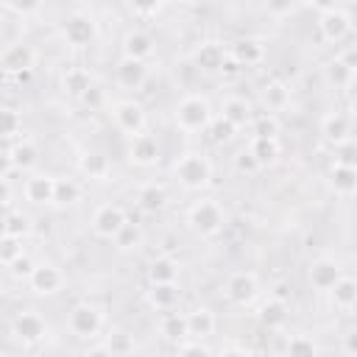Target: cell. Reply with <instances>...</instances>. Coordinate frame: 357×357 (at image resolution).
I'll list each match as a JSON object with an SVG mask.
<instances>
[{"label":"cell","mask_w":357,"mask_h":357,"mask_svg":"<svg viewBox=\"0 0 357 357\" xmlns=\"http://www.w3.org/2000/svg\"><path fill=\"white\" fill-rule=\"evenodd\" d=\"M81 170H84L89 178H103V176L109 173V159H106L103 153L92 151V153H86V156L81 159Z\"/></svg>","instance_id":"cell-28"},{"label":"cell","mask_w":357,"mask_h":357,"mask_svg":"<svg viewBox=\"0 0 357 357\" xmlns=\"http://www.w3.org/2000/svg\"><path fill=\"white\" fill-rule=\"evenodd\" d=\"M262 321L268 324V326H279L282 321H284V304L282 301H268L265 307H262Z\"/></svg>","instance_id":"cell-38"},{"label":"cell","mask_w":357,"mask_h":357,"mask_svg":"<svg viewBox=\"0 0 357 357\" xmlns=\"http://www.w3.org/2000/svg\"><path fill=\"white\" fill-rule=\"evenodd\" d=\"M20 126H22V120L14 109H0V137H17Z\"/></svg>","instance_id":"cell-37"},{"label":"cell","mask_w":357,"mask_h":357,"mask_svg":"<svg viewBox=\"0 0 357 357\" xmlns=\"http://www.w3.org/2000/svg\"><path fill=\"white\" fill-rule=\"evenodd\" d=\"M28 282H31V287L36 290V293H59L61 290V284H64V273L56 268V265H50V262H45V265H33V271L28 273Z\"/></svg>","instance_id":"cell-9"},{"label":"cell","mask_w":357,"mask_h":357,"mask_svg":"<svg viewBox=\"0 0 357 357\" xmlns=\"http://www.w3.org/2000/svg\"><path fill=\"white\" fill-rule=\"evenodd\" d=\"M45 332H47V326H45V321H42L36 312H22V315H17V321H14V335H17L20 340H25V343L42 340Z\"/></svg>","instance_id":"cell-12"},{"label":"cell","mask_w":357,"mask_h":357,"mask_svg":"<svg viewBox=\"0 0 357 357\" xmlns=\"http://www.w3.org/2000/svg\"><path fill=\"white\" fill-rule=\"evenodd\" d=\"M123 53H126V59L145 61V59L153 53V39H151L145 31H131V33H126V39H123Z\"/></svg>","instance_id":"cell-14"},{"label":"cell","mask_w":357,"mask_h":357,"mask_svg":"<svg viewBox=\"0 0 357 357\" xmlns=\"http://www.w3.org/2000/svg\"><path fill=\"white\" fill-rule=\"evenodd\" d=\"M287 98H290V95H287V86L279 84V81H271V84L262 86V103H265L268 112L284 109V106H287Z\"/></svg>","instance_id":"cell-22"},{"label":"cell","mask_w":357,"mask_h":357,"mask_svg":"<svg viewBox=\"0 0 357 357\" xmlns=\"http://www.w3.org/2000/svg\"><path fill=\"white\" fill-rule=\"evenodd\" d=\"M67 324H70L73 335H78V337H92V335L100 332V326H103V315H100V310L92 307V304H78V307H73Z\"/></svg>","instance_id":"cell-5"},{"label":"cell","mask_w":357,"mask_h":357,"mask_svg":"<svg viewBox=\"0 0 357 357\" xmlns=\"http://www.w3.org/2000/svg\"><path fill=\"white\" fill-rule=\"evenodd\" d=\"M176 301H178V287H176V282H170V284H153V290H151V304H153V307L170 312Z\"/></svg>","instance_id":"cell-24"},{"label":"cell","mask_w":357,"mask_h":357,"mask_svg":"<svg viewBox=\"0 0 357 357\" xmlns=\"http://www.w3.org/2000/svg\"><path fill=\"white\" fill-rule=\"evenodd\" d=\"M98 28H95V20L92 17H84V14H75L64 22V39L73 45V47H84L95 39Z\"/></svg>","instance_id":"cell-10"},{"label":"cell","mask_w":357,"mask_h":357,"mask_svg":"<svg viewBox=\"0 0 357 357\" xmlns=\"http://www.w3.org/2000/svg\"><path fill=\"white\" fill-rule=\"evenodd\" d=\"M321 36L326 42H340L349 31H351V17L340 8V6H324L321 8V20H318Z\"/></svg>","instance_id":"cell-4"},{"label":"cell","mask_w":357,"mask_h":357,"mask_svg":"<svg viewBox=\"0 0 357 357\" xmlns=\"http://www.w3.org/2000/svg\"><path fill=\"white\" fill-rule=\"evenodd\" d=\"M257 137H265V139H276V117L273 114H262L257 117Z\"/></svg>","instance_id":"cell-39"},{"label":"cell","mask_w":357,"mask_h":357,"mask_svg":"<svg viewBox=\"0 0 357 357\" xmlns=\"http://www.w3.org/2000/svg\"><path fill=\"white\" fill-rule=\"evenodd\" d=\"M162 335H167V337H184L187 335V318L184 315H178V312H165V318H162Z\"/></svg>","instance_id":"cell-32"},{"label":"cell","mask_w":357,"mask_h":357,"mask_svg":"<svg viewBox=\"0 0 357 357\" xmlns=\"http://www.w3.org/2000/svg\"><path fill=\"white\" fill-rule=\"evenodd\" d=\"M187 220L195 231L201 234H215L220 226H223V212L215 201H195L187 212Z\"/></svg>","instance_id":"cell-3"},{"label":"cell","mask_w":357,"mask_h":357,"mask_svg":"<svg viewBox=\"0 0 357 357\" xmlns=\"http://www.w3.org/2000/svg\"><path fill=\"white\" fill-rule=\"evenodd\" d=\"M173 173L187 190H201L212 176V165H209V159L204 153H184L173 165Z\"/></svg>","instance_id":"cell-2"},{"label":"cell","mask_w":357,"mask_h":357,"mask_svg":"<svg viewBox=\"0 0 357 357\" xmlns=\"http://www.w3.org/2000/svg\"><path fill=\"white\" fill-rule=\"evenodd\" d=\"M340 279V271H337V262L332 259H318L312 268H310V282L318 287V290H332V284Z\"/></svg>","instance_id":"cell-19"},{"label":"cell","mask_w":357,"mask_h":357,"mask_svg":"<svg viewBox=\"0 0 357 357\" xmlns=\"http://www.w3.org/2000/svg\"><path fill=\"white\" fill-rule=\"evenodd\" d=\"M192 61H195V67H201V70H218V67H223V61H226V50H223L218 42H204V45L192 53Z\"/></svg>","instance_id":"cell-18"},{"label":"cell","mask_w":357,"mask_h":357,"mask_svg":"<svg viewBox=\"0 0 357 357\" xmlns=\"http://www.w3.org/2000/svg\"><path fill=\"white\" fill-rule=\"evenodd\" d=\"M148 78V67L145 61H134V59H126L117 64V81L126 86V89H137L142 86V81Z\"/></svg>","instance_id":"cell-16"},{"label":"cell","mask_w":357,"mask_h":357,"mask_svg":"<svg viewBox=\"0 0 357 357\" xmlns=\"http://www.w3.org/2000/svg\"><path fill=\"white\" fill-rule=\"evenodd\" d=\"M176 276H178V268H176L173 259H156V262L151 265V279H153V284H170V282H176Z\"/></svg>","instance_id":"cell-29"},{"label":"cell","mask_w":357,"mask_h":357,"mask_svg":"<svg viewBox=\"0 0 357 357\" xmlns=\"http://www.w3.org/2000/svg\"><path fill=\"white\" fill-rule=\"evenodd\" d=\"M53 192H56V178L53 176H31L25 178V198L33 201V204H45V201H53Z\"/></svg>","instance_id":"cell-15"},{"label":"cell","mask_w":357,"mask_h":357,"mask_svg":"<svg viewBox=\"0 0 357 357\" xmlns=\"http://www.w3.org/2000/svg\"><path fill=\"white\" fill-rule=\"evenodd\" d=\"M229 56H231L237 64H257V61H262L265 47H262V42H257V39H240V42L229 50Z\"/></svg>","instance_id":"cell-21"},{"label":"cell","mask_w":357,"mask_h":357,"mask_svg":"<svg viewBox=\"0 0 357 357\" xmlns=\"http://www.w3.org/2000/svg\"><path fill=\"white\" fill-rule=\"evenodd\" d=\"M128 220H126V212L120 209V206H114V204H103L100 209H95V215H92V229H95V234H100V237H117V231L126 226Z\"/></svg>","instance_id":"cell-7"},{"label":"cell","mask_w":357,"mask_h":357,"mask_svg":"<svg viewBox=\"0 0 357 357\" xmlns=\"http://www.w3.org/2000/svg\"><path fill=\"white\" fill-rule=\"evenodd\" d=\"M220 357H248V351H243V349H237V346H229V349L220 351Z\"/></svg>","instance_id":"cell-43"},{"label":"cell","mask_w":357,"mask_h":357,"mask_svg":"<svg viewBox=\"0 0 357 357\" xmlns=\"http://www.w3.org/2000/svg\"><path fill=\"white\" fill-rule=\"evenodd\" d=\"M178 357H209V351L201 343H184L178 349Z\"/></svg>","instance_id":"cell-40"},{"label":"cell","mask_w":357,"mask_h":357,"mask_svg":"<svg viewBox=\"0 0 357 357\" xmlns=\"http://www.w3.org/2000/svg\"><path fill=\"white\" fill-rule=\"evenodd\" d=\"M220 112H223L220 120H226L231 128H240V126L251 123V103L245 98H226Z\"/></svg>","instance_id":"cell-17"},{"label":"cell","mask_w":357,"mask_h":357,"mask_svg":"<svg viewBox=\"0 0 357 357\" xmlns=\"http://www.w3.org/2000/svg\"><path fill=\"white\" fill-rule=\"evenodd\" d=\"M165 201H167V195H165V190L156 187V184H148V187H142V192H139L142 209H159V206H165Z\"/></svg>","instance_id":"cell-36"},{"label":"cell","mask_w":357,"mask_h":357,"mask_svg":"<svg viewBox=\"0 0 357 357\" xmlns=\"http://www.w3.org/2000/svg\"><path fill=\"white\" fill-rule=\"evenodd\" d=\"M33 61H36V53L25 42H14V45L3 47V53H0V70H6V73H25L33 67Z\"/></svg>","instance_id":"cell-6"},{"label":"cell","mask_w":357,"mask_h":357,"mask_svg":"<svg viewBox=\"0 0 357 357\" xmlns=\"http://www.w3.org/2000/svg\"><path fill=\"white\" fill-rule=\"evenodd\" d=\"M212 123V109L201 95H187L176 103V126L184 131H201L209 128Z\"/></svg>","instance_id":"cell-1"},{"label":"cell","mask_w":357,"mask_h":357,"mask_svg":"<svg viewBox=\"0 0 357 357\" xmlns=\"http://www.w3.org/2000/svg\"><path fill=\"white\" fill-rule=\"evenodd\" d=\"M128 156H131V162H137V165H151V162L159 159V145H156V139H153L151 134L142 131V134L131 137Z\"/></svg>","instance_id":"cell-13"},{"label":"cell","mask_w":357,"mask_h":357,"mask_svg":"<svg viewBox=\"0 0 357 357\" xmlns=\"http://www.w3.org/2000/svg\"><path fill=\"white\" fill-rule=\"evenodd\" d=\"M248 153L254 156V162H257V165H265V162H271V159L279 153V145H276V139L254 137V139H251V148H248Z\"/></svg>","instance_id":"cell-25"},{"label":"cell","mask_w":357,"mask_h":357,"mask_svg":"<svg viewBox=\"0 0 357 357\" xmlns=\"http://www.w3.org/2000/svg\"><path fill=\"white\" fill-rule=\"evenodd\" d=\"M332 178H335V190L340 195H351V190H354V170L349 165H337Z\"/></svg>","instance_id":"cell-35"},{"label":"cell","mask_w":357,"mask_h":357,"mask_svg":"<svg viewBox=\"0 0 357 357\" xmlns=\"http://www.w3.org/2000/svg\"><path fill=\"white\" fill-rule=\"evenodd\" d=\"M8 156H11V165H14V167H31V165L36 162V148H33V142L22 139L20 145H14V148L8 151Z\"/></svg>","instance_id":"cell-31"},{"label":"cell","mask_w":357,"mask_h":357,"mask_svg":"<svg viewBox=\"0 0 357 357\" xmlns=\"http://www.w3.org/2000/svg\"><path fill=\"white\" fill-rule=\"evenodd\" d=\"M3 14H6V6H3V3H0V17H3Z\"/></svg>","instance_id":"cell-44"},{"label":"cell","mask_w":357,"mask_h":357,"mask_svg":"<svg viewBox=\"0 0 357 357\" xmlns=\"http://www.w3.org/2000/svg\"><path fill=\"white\" fill-rule=\"evenodd\" d=\"M184 318H187V335H192V337H209L215 332V315L206 307H198Z\"/></svg>","instance_id":"cell-20"},{"label":"cell","mask_w":357,"mask_h":357,"mask_svg":"<svg viewBox=\"0 0 357 357\" xmlns=\"http://www.w3.org/2000/svg\"><path fill=\"white\" fill-rule=\"evenodd\" d=\"M259 293V284L254 279V273H234L226 284V296L234 301V304H251Z\"/></svg>","instance_id":"cell-11"},{"label":"cell","mask_w":357,"mask_h":357,"mask_svg":"<svg viewBox=\"0 0 357 357\" xmlns=\"http://www.w3.org/2000/svg\"><path fill=\"white\" fill-rule=\"evenodd\" d=\"M332 301L337 304V307H343V310H351V304H354V282L349 279V276H340L335 284H332Z\"/></svg>","instance_id":"cell-26"},{"label":"cell","mask_w":357,"mask_h":357,"mask_svg":"<svg viewBox=\"0 0 357 357\" xmlns=\"http://www.w3.org/2000/svg\"><path fill=\"white\" fill-rule=\"evenodd\" d=\"M324 137L332 139V142H343V139H349V120L340 117V114H329V117H324Z\"/></svg>","instance_id":"cell-27"},{"label":"cell","mask_w":357,"mask_h":357,"mask_svg":"<svg viewBox=\"0 0 357 357\" xmlns=\"http://www.w3.org/2000/svg\"><path fill=\"white\" fill-rule=\"evenodd\" d=\"M64 89L70 92V95H86L89 89H92V78H89V73L86 70H81V67H73V70H67L64 73Z\"/></svg>","instance_id":"cell-23"},{"label":"cell","mask_w":357,"mask_h":357,"mask_svg":"<svg viewBox=\"0 0 357 357\" xmlns=\"http://www.w3.org/2000/svg\"><path fill=\"white\" fill-rule=\"evenodd\" d=\"M78 195H81V187L73 181V178H56V192H53V201H59V204H73V201H78Z\"/></svg>","instance_id":"cell-33"},{"label":"cell","mask_w":357,"mask_h":357,"mask_svg":"<svg viewBox=\"0 0 357 357\" xmlns=\"http://www.w3.org/2000/svg\"><path fill=\"white\" fill-rule=\"evenodd\" d=\"M114 123L128 134V137H137L142 134L145 128V109L137 103V100H120L114 106Z\"/></svg>","instance_id":"cell-8"},{"label":"cell","mask_w":357,"mask_h":357,"mask_svg":"<svg viewBox=\"0 0 357 357\" xmlns=\"http://www.w3.org/2000/svg\"><path fill=\"white\" fill-rule=\"evenodd\" d=\"M287 357H318V346L307 335H293L287 340Z\"/></svg>","instance_id":"cell-30"},{"label":"cell","mask_w":357,"mask_h":357,"mask_svg":"<svg viewBox=\"0 0 357 357\" xmlns=\"http://www.w3.org/2000/svg\"><path fill=\"white\" fill-rule=\"evenodd\" d=\"M11 198V187H8V178H0V204H6Z\"/></svg>","instance_id":"cell-42"},{"label":"cell","mask_w":357,"mask_h":357,"mask_svg":"<svg viewBox=\"0 0 357 357\" xmlns=\"http://www.w3.org/2000/svg\"><path fill=\"white\" fill-rule=\"evenodd\" d=\"M11 167H14V165H11V156H8V151H0V178H6Z\"/></svg>","instance_id":"cell-41"},{"label":"cell","mask_w":357,"mask_h":357,"mask_svg":"<svg viewBox=\"0 0 357 357\" xmlns=\"http://www.w3.org/2000/svg\"><path fill=\"white\" fill-rule=\"evenodd\" d=\"M20 257H22V245H20V237H11V234L0 237V262H6V265H14Z\"/></svg>","instance_id":"cell-34"}]
</instances>
